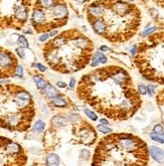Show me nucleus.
Instances as JSON below:
<instances>
[{
	"label": "nucleus",
	"mask_w": 164,
	"mask_h": 166,
	"mask_svg": "<svg viewBox=\"0 0 164 166\" xmlns=\"http://www.w3.org/2000/svg\"><path fill=\"white\" fill-rule=\"evenodd\" d=\"M77 93L100 114L115 121L132 118L142 103L129 73L118 66L100 68L83 76Z\"/></svg>",
	"instance_id": "f257e3e1"
},
{
	"label": "nucleus",
	"mask_w": 164,
	"mask_h": 166,
	"mask_svg": "<svg viewBox=\"0 0 164 166\" xmlns=\"http://www.w3.org/2000/svg\"><path fill=\"white\" fill-rule=\"evenodd\" d=\"M102 13L89 19L93 30L107 40L124 42L137 32L141 14L136 5L126 0H103Z\"/></svg>",
	"instance_id": "f03ea898"
},
{
	"label": "nucleus",
	"mask_w": 164,
	"mask_h": 166,
	"mask_svg": "<svg viewBox=\"0 0 164 166\" xmlns=\"http://www.w3.org/2000/svg\"><path fill=\"white\" fill-rule=\"evenodd\" d=\"M94 44L78 31L59 35L46 45L44 58L52 69L70 74L86 68L91 61Z\"/></svg>",
	"instance_id": "7ed1b4c3"
},
{
	"label": "nucleus",
	"mask_w": 164,
	"mask_h": 166,
	"mask_svg": "<svg viewBox=\"0 0 164 166\" xmlns=\"http://www.w3.org/2000/svg\"><path fill=\"white\" fill-rule=\"evenodd\" d=\"M149 149L141 138L129 133L104 137L96 148L94 165H146Z\"/></svg>",
	"instance_id": "20e7f679"
},
{
	"label": "nucleus",
	"mask_w": 164,
	"mask_h": 166,
	"mask_svg": "<svg viewBox=\"0 0 164 166\" xmlns=\"http://www.w3.org/2000/svg\"><path fill=\"white\" fill-rule=\"evenodd\" d=\"M34 116L29 93L17 86H0V127L23 131Z\"/></svg>",
	"instance_id": "39448f33"
},
{
	"label": "nucleus",
	"mask_w": 164,
	"mask_h": 166,
	"mask_svg": "<svg viewBox=\"0 0 164 166\" xmlns=\"http://www.w3.org/2000/svg\"><path fill=\"white\" fill-rule=\"evenodd\" d=\"M135 63L146 80L164 85V31L149 35L137 47Z\"/></svg>",
	"instance_id": "423d86ee"
},
{
	"label": "nucleus",
	"mask_w": 164,
	"mask_h": 166,
	"mask_svg": "<svg viewBox=\"0 0 164 166\" xmlns=\"http://www.w3.org/2000/svg\"><path fill=\"white\" fill-rule=\"evenodd\" d=\"M51 17L56 21L65 20L69 16V10L67 7L63 3H56L55 6L51 8Z\"/></svg>",
	"instance_id": "0eeeda50"
},
{
	"label": "nucleus",
	"mask_w": 164,
	"mask_h": 166,
	"mask_svg": "<svg viewBox=\"0 0 164 166\" xmlns=\"http://www.w3.org/2000/svg\"><path fill=\"white\" fill-rule=\"evenodd\" d=\"M46 13L41 8H35L32 12V22L35 26L44 25L46 22Z\"/></svg>",
	"instance_id": "6e6552de"
},
{
	"label": "nucleus",
	"mask_w": 164,
	"mask_h": 166,
	"mask_svg": "<svg viewBox=\"0 0 164 166\" xmlns=\"http://www.w3.org/2000/svg\"><path fill=\"white\" fill-rule=\"evenodd\" d=\"M149 154L151 155V157L155 161L164 164V150L160 149V148L156 146H151L149 148Z\"/></svg>",
	"instance_id": "1a4fd4ad"
},
{
	"label": "nucleus",
	"mask_w": 164,
	"mask_h": 166,
	"mask_svg": "<svg viewBox=\"0 0 164 166\" xmlns=\"http://www.w3.org/2000/svg\"><path fill=\"white\" fill-rule=\"evenodd\" d=\"M44 94L46 95V96L49 97V98L59 97V95H60L59 92H58V90H56L55 87H52L51 84L46 85L45 88L44 89Z\"/></svg>",
	"instance_id": "9d476101"
},
{
	"label": "nucleus",
	"mask_w": 164,
	"mask_h": 166,
	"mask_svg": "<svg viewBox=\"0 0 164 166\" xmlns=\"http://www.w3.org/2000/svg\"><path fill=\"white\" fill-rule=\"evenodd\" d=\"M37 4L40 5V8L48 10L55 6V0H37Z\"/></svg>",
	"instance_id": "9b49d317"
},
{
	"label": "nucleus",
	"mask_w": 164,
	"mask_h": 166,
	"mask_svg": "<svg viewBox=\"0 0 164 166\" xmlns=\"http://www.w3.org/2000/svg\"><path fill=\"white\" fill-rule=\"evenodd\" d=\"M67 124V120L63 116H55L52 119V125L55 127H65Z\"/></svg>",
	"instance_id": "f8f14e48"
},
{
	"label": "nucleus",
	"mask_w": 164,
	"mask_h": 166,
	"mask_svg": "<svg viewBox=\"0 0 164 166\" xmlns=\"http://www.w3.org/2000/svg\"><path fill=\"white\" fill-rule=\"evenodd\" d=\"M46 164L48 165H59V157L55 153H51L46 159Z\"/></svg>",
	"instance_id": "ddd939ff"
},
{
	"label": "nucleus",
	"mask_w": 164,
	"mask_h": 166,
	"mask_svg": "<svg viewBox=\"0 0 164 166\" xmlns=\"http://www.w3.org/2000/svg\"><path fill=\"white\" fill-rule=\"evenodd\" d=\"M52 104L56 106V107H66L67 103V101H65L60 97H55V98H52Z\"/></svg>",
	"instance_id": "4468645a"
},
{
	"label": "nucleus",
	"mask_w": 164,
	"mask_h": 166,
	"mask_svg": "<svg viewBox=\"0 0 164 166\" xmlns=\"http://www.w3.org/2000/svg\"><path fill=\"white\" fill-rule=\"evenodd\" d=\"M34 82L36 83V85H37V88L38 89H44L45 88V86H46V82L45 81L42 79L41 77H40V76H36V77H34Z\"/></svg>",
	"instance_id": "2eb2a0df"
},
{
	"label": "nucleus",
	"mask_w": 164,
	"mask_h": 166,
	"mask_svg": "<svg viewBox=\"0 0 164 166\" xmlns=\"http://www.w3.org/2000/svg\"><path fill=\"white\" fill-rule=\"evenodd\" d=\"M150 137H151L152 140L156 141V142L164 144V135H161V134H157V133L152 132V133L150 134Z\"/></svg>",
	"instance_id": "dca6fc26"
},
{
	"label": "nucleus",
	"mask_w": 164,
	"mask_h": 166,
	"mask_svg": "<svg viewBox=\"0 0 164 166\" xmlns=\"http://www.w3.org/2000/svg\"><path fill=\"white\" fill-rule=\"evenodd\" d=\"M17 43H18L19 47H22V48L28 47V41H27L26 38L23 36V35H19V36H18V40H17Z\"/></svg>",
	"instance_id": "f3484780"
},
{
	"label": "nucleus",
	"mask_w": 164,
	"mask_h": 166,
	"mask_svg": "<svg viewBox=\"0 0 164 166\" xmlns=\"http://www.w3.org/2000/svg\"><path fill=\"white\" fill-rule=\"evenodd\" d=\"M44 127H45V124L44 122L41 121V120H37L36 122H35L34 124V130L37 132H42L44 130Z\"/></svg>",
	"instance_id": "a211bd4d"
},
{
	"label": "nucleus",
	"mask_w": 164,
	"mask_h": 166,
	"mask_svg": "<svg viewBox=\"0 0 164 166\" xmlns=\"http://www.w3.org/2000/svg\"><path fill=\"white\" fill-rule=\"evenodd\" d=\"M85 113H86V115H87L89 118H90L91 120H93V121H97V120H98V116L95 114L94 111H91V110H89V109H86Z\"/></svg>",
	"instance_id": "6ab92c4d"
},
{
	"label": "nucleus",
	"mask_w": 164,
	"mask_h": 166,
	"mask_svg": "<svg viewBox=\"0 0 164 166\" xmlns=\"http://www.w3.org/2000/svg\"><path fill=\"white\" fill-rule=\"evenodd\" d=\"M97 128L100 132H102L103 134H108V133H111L112 132V129L109 128V127L104 126V125H99L97 126Z\"/></svg>",
	"instance_id": "aec40b11"
},
{
	"label": "nucleus",
	"mask_w": 164,
	"mask_h": 166,
	"mask_svg": "<svg viewBox=\"0 0 164 166\" xmlns=\"http://www.w3.org/2000/svg\"><path fill=\"white\" fill-rule=\"evenodd\" d=\"M153 132L157 133V134H161V135H164V127L161 124L156 125L154 127V129H153Z\"/></svg>",
	"instance_id": "412c9836"
},
{
	"label": "nucleus",
	"mask_w": 164,
	"mask_h": 166,
	"mask_svg": "<svg viewBox=\"0 0 164 166\" xmlns=\"http://www.w3.org/2000/svg\"><path fill=\"white\" fill-rule=\"evenodd\" d=\"M155 30H157V27H150V28H148V29H146V30L143 31V32H142V36H143V37L148 36V35H150V34H152L153 32H154Z\"/></svg>",
	"instance_id": "4be33fe9"
},
{
	"label": "nucleus",
	"mask_w": 164,
	"mask_h": 166,
	"mask_svg": "<svg viewBox=\"0 0 164 166\" xmlns=\"http://www.w3.org/2000/svg\"><path fill=\"white\" fill-rule=\"evenodd\" d=\"M89 157H90V151L89 150H82L80 153V158L84 160H88Z\"/></svg>",
	"instance_id": "5701e85b"
},
{
	"label": "nucleus",
	"mask_w": 164,
	"mask_h": 166,
	"mask_svg": "<svg viewBox=\"0 0 164 166\" xmlns=\"http://www.w3.org/2000/svg\"><path fill=\"white\" fill-rule=\"evenodd\" d=\"M15 75L18 76L19 77H22V76H23V69H22V66H19V65L17 66Z\"/></svg>",
	"instance_id": "b1692460"
},
{
	"label": "nucleus",
	"mask_w": 164,
	"mask_h": 166,
	"mask_svg": "<svg viewBox=\"0 0 164 166\" xmlns=\"http://www.w3.org/2000/svg\"><path fill=\"white\" fill-rule=\"evenodd\" d=\"M138 91L139 93H140V95H146V93H147V89H146V87L143 86V85H139Z\"/></svg>",
	"instance_id": "393cba45"
},
{
	"label": "nucleus",
	"mask_w": 164,
	"mask_h": 166,
	"mask_svg": "<svg viewBox=\"0 0 164 166\" xmlns=\"http://www.w3.org/2000/svg\"><path fill=\"white\" fill-rule=\"evenodd\" d=\"M16 51H17V54H18L21 58H24V51H23V49L22 47H19V48H17L16 49Z\"/></svg>",
	"instance_id": "a878e982"
},
{
	"label": "nucleus",
	"mask_w": 164,
	"mask_h": 166,
	"mask_svg": "<svg viewBox=\"0 0 164 166\" xmlns=\"http://www.w3.org/2000/svg\"><path fill=\"white\" fill-rule=\"evenodd\" d=\"M147 91H148L149 95H150V96H152L153 93H154V87H153V86H149V87L147 88Z\"/></svg>",
	"instance_id": "bb28decb"
},
{
	"label": "nucleus",
	"mask_w": 164,
	"mask_h": 166,
	"mask_svg": "<svg viewBox=\"0 0 164 166\" xmlns=\"http://www.w3.org/2000/svg\"><path fill=\"white\" fill-rule=\"evenodd\" d=\"M48 37H49V34H44V35H41V36H40V41H45V40H48Z\"/></svg>",
	"instance_id": "cd10ccee"
},
{
	"label": "nucleus",
	"mask_w": 164,
	"mask_h": 166,
	"mask_svg": "<svg viewBox=\"0 0 164 166\" xmlns=\"http://www.w3.org/2000/svg\"><path fill=\"white\" fill-rule=\"evenodd\" d=\"M56 86L59 87V88H66V87H67V84L63 83V82H58V83H56Z\"/></svg>",
	"instance_id": "c85d7f7f"
},
{
	"label": "nucleus",
	"mask_w": 164,
	"mask_h": 166,
	"mask_svg": "<svg viewBox=\"0 0 164 166\" xmlns=\"http://www.w3.org/2000/svg\"><path fill=\"white\" fill-rule=\"evenodd\" d=\"M36 66L38 68V70H40V72H44V70H45V66H44L42 65H40V63H37Z\"/></svg>",
	"instance_id": "c756f323"
},
{
	"label": "nucleus",
	"mask_w": 164,
	"mask_h": 166,
	"mask_svg": "<svg viewBox=\"0 0 164 166\" xmlns=\"http://www.w3.org/2000/svg\"><path fill=\"white\" fill-rule=\"evenodd\" d=\"M76 1V3L78 5H82V4H84V3L87 1V0H74Z\"/></svg>",
	"instance_id": "7c9ffc66"
},
{
	"label": "nucleus",
	"mask_w": 164,
	"mask_h": 166,
	"mask_svg": "<svg viewBox=\"0 0 164 166\" xmlns=\"http://www.w3.org/2000/svg\"><path fill=\"white\" fill-rule=\"evenodd\" d=\"M74 85H76V80L72 79V80H71V82H70V87H71V88H74Z\"/></svg>",
	"instance_id": "2f4dec72"
},
{
	"label": "nucleus",
	"mask_w": 164,
	"mask_h": 166,
	"mask_svg": "<svg viewBox=\"0 0 164 166\" xmlns=\"http://www.w3.org/2000/svg\"><path fill=\"white\" fill-rule=\"evenodd\" d=\"M100 49H101V51H109V47H107L106 45H102Z\"/></svg>",
	"instance_id": "473e14b6"
},
{
	"label": "nucleus",
	"mask_w": 164,
	"mask_h": 166,
	"mask_svg": "<svg viewBox=\"0 0 164 166\" xmlns=\"http://www.w3.org/2000/svg\"><path fill=\"white\" fill-rule=\"evenodd\" d=\"M100 122H101V124H108V121H107V120H105V119H101V120H100Z\"/></svg>",
	"instance_id": "72a5a7b5"
},
{
	"label": "nucleus",
	"mask_w": 164,
	"mask_h": 166,
	"mask_svg": "<svg viewBox=\"0 0 164 166\" xmlns=\"http://www.w3.org/2000/svg\"><path fill=\"white\" fill-rule=\"evenodd\" d=\"M58 33V30H55V31H51V33H49V36H55V35Z\"/></svg>",
	"instance_id": "f704fd0d"
},
{
	"label": "nucleus",
	"mask_w": 164,
	"mask_h": 166,
	"mask_svg": "<svg viewBox=\"0 0 164 166\" xmlns=\"http://www.w3.org/2000/svg\"><path fill=\"white\" fill-rule=\"evenodd\" d=\"M158 1H159V2H161L162 4H164V0H158Z\"/></svg>",
	"instance_id": "c9c22d12"
},
{
	"label": "nucleus",
	"mask_w": 164,
	"mask_h": 166,
	"mask_svg": "<svg viewBox=\"0 0 164 166\" xmlns=\"http://www.w3.org/2000/svg\"><path fill=\"white\" fill-rule=\"evenodd\" d=\"M126 1H128V2H133V1H135V0H126Z\"/></svg>",
	"instance_id": "e433bc0d"
}]
</instances>
